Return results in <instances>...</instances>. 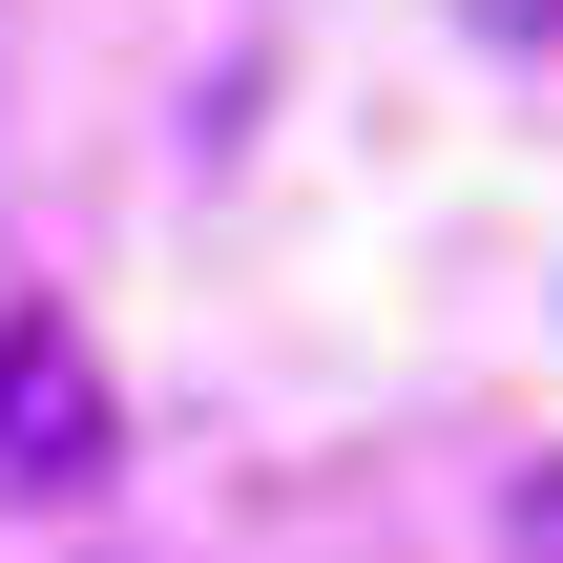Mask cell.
I'll use <instances>...</instances> for the list:
<instances>
[{
	"label": "cell",
	"mask_w": 563,
	"mask_h": 563,
	"mask_svg": "<svg viewBox=\"0 0 563 563\" xmlns=\"http://www.w3.org/2000/svg\"><path fill=\"white\" fill-rule=\"evenodd\" d=\"M501 563H563V460H522V481H501Z\"/></svg>",
	"instance_id": "cell-2"
},
{
	"label": "cell",
	"mask_w": 563,
	"mask_h": 563,
	"mask_svg": "<svg viewBox=\"0 0 563 563\" xmlns=\"http://www.w3.org/2000/svg\"><path fill=\"white\" fill-rule=\"evenodd\" d=\"M481 21H501V42H563V0H481Z\"/></svg>",
	"instance_id": "cell-3"
},
{
	"label": "cell",
	"mask_w": 563,
	"mask_h": 563,
	"mask_svg": "<svg viewBox=\"0 0 563 563\" xmlns=\"http://www.w3.org/2000/svg\"><path fill=\"white\" fill-rule=\"evenodd\" d=\"M104 460H125V397H104L84 313L21 292V313H0V481H21V501H84Z\"/></svg>",
	"instance_id": "cell-1"
}]
</instances>
